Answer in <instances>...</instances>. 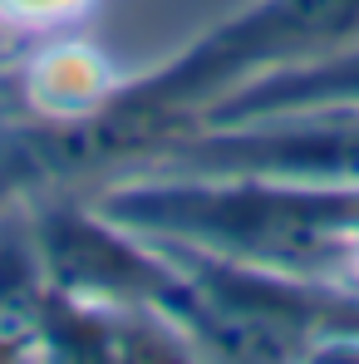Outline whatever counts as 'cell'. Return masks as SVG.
<instances>
[{"label": "cell", "mask_w": 359, "mask_h": 364, "mask_svg": "<svg viewBox=\"0 0 359 364\" xmlns=\"http://www.w3.org/2000/svg\"><path fill=\"white\" fill-rule=\"evenodd\" d=\"M192 173L232 178H281L320 187H359V104L350 109H305L296 119H241L217 123L178 153Z\"/></svg>", "instance_id": "obj_3"}, {"label": "cell", "mask_w": 359, "mask_h": 364, "mask_svg": "<svg viewBox=\"0 0 359 364\" xmlns=\"http://www.w3.org/2000/svg\"><path fill=\"white\" fill-rule=\"evenodd\" d=\"M359 104V50H330L315 64H296L286 74H266L237 89L212 123H241L266 114H305V109H350Z\"/></svg>", "instance_id": "obj_4"}, {"label": "cell", "mask_w": 359, "mask_h": 364, "mask_svg": "<svg viewBox=\"0 0 359 364\" xmlns=\"http://www.w3.org/2000/svg\"><path fill=\"white\" fill-rule=\"evenodd\" d=\"M109 217L276 271H330L359 261V187L202 173L192 182L114 192Z\"/></svg>", "instance_id": "obj_1"}, {"label": "cell", "mask_w": 359, "mask_h": 364, "mask_svg": "<svg viewBox=\"0 0 359 364\" xmlns=\"http://www.w3.org/2000/svg\"><path fill=\"white\" fill-rule=\"evenodd\" d=\"M359 35V0H261L232 25H222L207 45H197L163 79L143 84L128 104H119L123 128L173 119L187 104L222 94L241 74L261 64H300L310 55H330Z\"/></svg>", "instance_id": "obj_2"}]
</instances>
